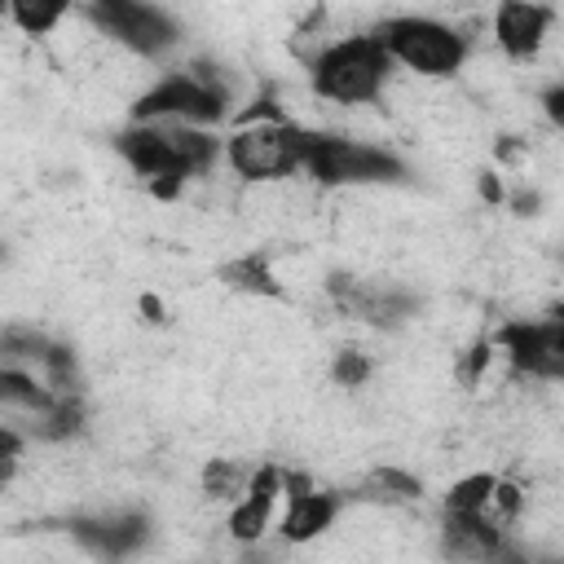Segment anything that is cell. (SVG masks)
<instances>
[{"mask_svg":"<svg viewBox=\"0 0 564 564\" xmlns=\"http://www.w3.org/2000/svg\"><path fill=\"white\" fill-rule=\"evenodd\" d=\"M551 22H555V9L551 4H538V0H507L494 9V44L511 57V62H529L542 40L551 35Z\"/></svg>","mask_w":564,"mask_h":564,"instance_id":"8fae6325","label":"cell"},{"mask_svg":"<svg viewBox=\"0 0 564 564\" xmlns=\"http://www.w3.org/2000/svg\"><path fill=\"white\" fill-rule=\"evenodd\" d=\"M216 278L229 291H238V295H264V300H278L282 295V282H278V273H273V264H269L264 251H247V256L225 260Z\"/></svg>","mask_w":564,"mask_h":564,"instance_id":"4fadbf2b","label":"cell"},{"mask_svg":"<svg viewBox=\"0 0 564 564\" xmlns=\"http://www.w3.org/2000/svg\"><path fill=\"white\" fill-rule=\"evenodd\" d=\"M383 53L392 57V66H405L423 79H449L463 70L471 44L458 26L449 22H436V18H419V13H397V18H383L375 31H370Z\"/></svg>","mask_w":564,"mask_h":564,"instance_id":"3957f363","label":"cell"},{"mask_svg":"<svg viewBox=\"0 0 564 564\" xmlns=\"http://www.w3.org/2000/svg\"><path fill=\"white\" fill-rule=\"evenodd\" d=\"M308 75H313V93L339 106H370L383 97L388 75H392V57L383 53V44L366 31V35H344L322 44L308 57Z\"/></svg>","mask_w":564,"mask_h":564,"instance_id":"7a4b0ae2","label":"cell"},{"mask_svg":"<svg viewBox=\"0 0 564 564\" xmlns=\"http://www.w3.org/2000/svg\"><path fill=\"white\" fill-rule=\"evenodd\" d=\"M141 313H145V322H163V304L154 300V295H141V304H137Z\"/></svg>","mask_w":564,"mask_h":564,"instance_id":"484cf974","label":"cell"},{"mask_svg":"<svg viewBox=\"0 0 564 564\" xmlns=\"http://www.w3.org/2000/svg\"><path fill=\"white\" fill-rule=\"evenodd\" d=\"M9 18L22 35H48L62 18H70V4H9Z\"/></svg>","mask_w":564,"mask_h":564,"instance_id":"2e32d148","label":"cell"},{"mask_svg":"<svg viewBox=\"0 0 564 564\" xmlns=\"http://www.w3.org/2000/svg\"><path fill=\"white\" fill-rule=\"evenodd\" d=\"M494 480L489 471H471V476H458L445 494V516H485V502L494 494Z\"/></svg>","mask_w":564,"mask_h":564,"instance_id":"9a60e30c","label":"cell"},{"mask_svg":"<svg viewBox=\"0 0 564 564\" xmlns=\"http://www.w3.org/2000/svg\"><path fill=\"white\" fill-rule=\"evenodd\" d=\"M238 564H282V551H278V546H269V542H247Z\"/></svg>","mask_w":564,"mask_h":564,"instance_id":"7402d4cb","label":"cell"},{"mask_svg":"<svg viewBox=\"0 0 564 564\" xmlns=\"http://www.w3.org/2000/svg\"><path fill=\"white\" fill-rule=\"evenodd\" d=\"M282 520H278V538L286 542V546H304V542H313V538H322L330 524H335V516H339V494H326V489H313L304 476H295V471H286L282 467Z\"/></svg>","mask_w":564,"mask_h":564,"instance_id":"ba28073f","label":"cell"},{"mask_svg":"<svg viewBox=\"0 0 564 564\" xmlns=\"http://www.w3.org/2000/svg\"><path fill=\"white\" fill-rule=\"evenodd\" d=\"M489 344L507 357L516 375H529L538 383H560L564 379V322L542 317V322H507L489 335Z\"/></svg>","mask_w":564,"mask_h":564,"instance_id":"52a82bcc","label":"cell"},{"mask_svg":"<svg viewBox=\"0 0 564 564\" xmlns=\"http://www.w3.org/2000/svg\"><path fill=\"white\" fill-rule=\"evenodd\" d=\"M22 445H26V436H22L18 427H9V423H0V485H9V476L18 471V458H22Z\"/></svg>","mask_w":564,"mask_h":564,"instance_id":"44dd1931","label":"cell"},{"mask_svg":"<svg viewBox=\"0 0 564 564\" xmlns=\"http://www.w3.org/2000/svg\"><path fill=\"white\" fill-rule=\"evenodd\" d=\"M480 198H485V203H502V198H507L498 172H480Z\"/></svg>","mask_w":564,"mask_h":564,"instance_id":"d4e9b609","label":"cell"},{"mask_svg":"<svg viewBox=\"0 0 564 564\" xmlns=\"http://www.w3.org/2000/svg\"><path fill=\"white\" fill-rule=\"evenodd\" d=\"M57 401H66V397H53V392L40 388L31 375H18V370H4V366H0V410H4V414L31 423V419L48 414Z\"/></svg>","mask_w":564,"mask_h":564,"instance_id":"5bb4252c","label":"cell"},{"mask_svg":"<svg viewBox=\"0 0 564 564\" xmlns=\"http://www.w3.org/2000/svg\"><path fill=\"white\" fill-rule=\"evenodd\" d=\"M282 502V467L264 463L247 476V489L234 498L229 507V538L238 546L247 542H264L269 529H273V507Z\"/></svg>","mask_w":564,"mask_h":564,"instance_id":"30bf717a","label":"cell"},{"mask_svg":"<svg viewBox=\"0 0 564 564\" xmlns=\"http://www.w3.org/2000/svg\"><path fill=\"white\" fill-rule=\"evenodd\" d=\"M507 207H511L516 216H533V212L542 207V194H538V189H516V194L507 198Z\"/></svg>","mask_w":564,"mask_h":564,"instance_id":"cb8c5ba5","label":"cell"},{"mask_svg":"<svg viewBox=\"0 0 564 564\" xmlns=\"http://www.w3.org/2000/svg\"><path fill=\"white\" fill-rule=\"evenodd\" d=\"M308 132L313 128H300L295 119L291 123H247L220 141V154L229 159V167L242 181H282V176L304 172Z\"/></svg>","mask_w":564,"mask_h":564,"instance_id":"277c9868","label":"cell"},{"mask_svg":"<svg viewBox=\"0 0 564 564\" xmlns=\"http://www.w3.org/2000/svg\"><path fill=\"white\" fill-rule=\"evenodd\" d=\"M229 115V88L216 66L194 62L185 70L159 75L137 101L132 123H181V128H212Z\"/></svg>","mask_w":564,"mask_h":564,"instance_id":"6da1fadb","label":"cell"},{"mask_svg":"<svg viewBox=\"0 0 564 564\" xmlns=\"http://www.w3.org/2000/svg\"><path fill=\"white\" fill-rule=\"evenodd\" d=\"M366 489H375L379 498H401V502H414V498L423 494L419 476H410V471H401V467H375L370 480H366Z\"/></svg>","mask_w":564,"mask_h":564,"instance_id":"ac0fdd59","label":"cell"},{"mask_svg":"<svg viewBox=\"0 0 564 564\" xmlns=\"http://www.w3.org/2000/svg\"><path fill=\"white\" fill-rule=\"evenodd\" d=\"M66 533L101 555V560H128L132 551L145 546L150 538V516L145 511H101V516H66Z\"/></svg>","mask_w":564,"mask_h":564,"instance_id":"9c48e42d","label":"cell"},{"mask_svg":"<svg viewBox=\"0 0 564 564\" xmlns=\"http://www.w3.org/2000/svg\"><path fill=\"white\" fill-rule=\"evenodd\" d=\"M53 352H57V339H48L44 330H35V326H0V366L18 370V375H31L40 388L48 379Z\"/></svg>","mask_w":564,"mask_h":564,"instance_id":"7c38bea8","label":"cell"},{"mask_svg":"<svg viewBox=\"0 0 564 564\" xmlns=\"http://www.w3.org/2000/svg\"><path fill=\"white\" fill-rule=\"evenodd\" d=\"M370 375H375V361H370L361 348H339V352L330 357V379H335L339 388H361Z\"/></svg>","mask_w":564,"mask_h":564,"instance_id":"d6986e66","label":"cell"},{"mask_svg":"<svg viewBox=\"0 0 564 564\" xmlns=\"http://www.w3.org/2000/svg\"><path fill=\"white\" fill-rule=\"evenodd\" d=\"M97 35L115 40L119 48H128L132 57H159L181 40V22L159 9V4H137V0H93L79 9Z\"/></svg>","mask_w":564,"mask_h":564,"instance_id":"8992f818","label":"cell"},{"mask_svg":"<svg viewBox=\"0 0 564 564\" xmlns=\"http://www.w3.org/2000/svg\"><path fill=\"white\" fill-rule=\"evenodd\" d=\"M247 467H238V463H229V458H212L207 463V471H203V489L212 494V498H238L242 489H247Z\"/></svg>","mask_w":564,"mask_h":564,"instance_id":"e0dca14e","label":"cell"},{"mask_svg":"<svg viewBox=\"0 0 564 564\" xmlns=\"http://www.w3.org/2000/svg\"><path fill=\"white\" fill-rule=\"evenodd\" d=\"M542 110H546V119L560 128L564 123V84H551L546 93H542Z\"/></svg>","mask_w":564,"mask_h":564,"instance_id":"603a6c76","label":"cell"},{"mask_svg":"<svg viewBox=\"0 0 564 564\" xmlns=\"http://www.w3.org/2000/svg\"><path fill=\"white\" fill-rule=\"evenodd\" d=\"M304 176H313L326 189H339V185H392V181L405 176V167H401L397 154H388L379 145H366V141L339 137V132H308Z\"/></svg>","mask_w":564,"mask_h":564,"instance_id":"5b68a950","label":"cell"},{"mask_svg":"<svg viewBox=\"0 0 564 564\" xmlns=\"http://www.w3.org/2000/svg\"><path fill=\"white\" fill-rule=\"evenodd\" d=\"M494 366V344H489V335L485 339H476L471 348H463L458 352V366H454V375H458V383L463 388H476L480 379H485V370Z\"/></svg>","mask_w":564,"mask_h":564,"instance_id":"ffe728a7","label":"cell"}]
</instances>
